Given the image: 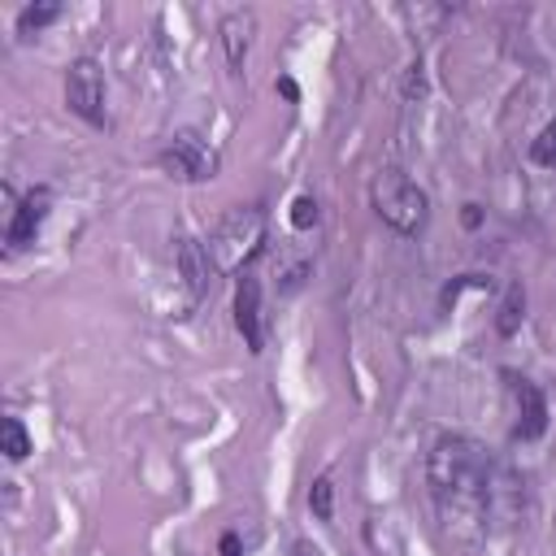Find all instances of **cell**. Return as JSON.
<instances>
[{
	"mask_svg": "<svg viewBox=\"0 0 556 556\" xmlns=\"http://www.w3.org/2000/svg\"><path fill=\"white\" fill-rule=\"evenodd\" d=\"M426 486L439 521L456 539H486L495 526L517 521V478L491 460L469 434H439L426 456Z\"/></svg>",
	"mask_w": 556,
	"mask_h": 556,
	"instance_id": "1",
	"label": "cell"
},
{
	"mask_svg": "<svg viewBox=\"0 0 556 556\" xmlns=\"http://www.w3.org/2000/svg\"><path fill=\"white\" fill-rule=\"evenodd\" d=\"M208 256H213V269L217 274H248L252 261L265 252V213L256 204L248 208H230L217 230L208 235Z\"/></svg>",
	"mask_w": 556,
	"mask_h": 556,
	"instance_id": "2",
	"label": "cell"
},
{
	"mask_svg": "<svg viewBox=\"0 0 556 556\" xmlns=\"http://www.w3.org/2000/svg\"><path fill=\"white\" fill-rule=\"evenodd\" d=\"M369 204H374V213L395 230V235H421L426 230V222H430V195H426V187H417L404 169H382V174H374V182H369Z\"/></svg>",
	"mask_w": 556,
	"mask_h": 556,
	"instance_id": "3",
	"label": "cell"
},
{
	"mask_svg": "<svg viewBox=\"0 0 556 556\" xmlns=\"http://www.w3.org/2000/svg\"><path fill=\"white\" fill-rule=\"evenodd\" d=\"M156 165L178 182H204L217 174V152L208 148V139L200 130H174L165 139V148L156 152Z\"/></svg>",
	"mask_w": 556,
	"mask_h": 556,
	"instance_id": "4",
	"label": "cell"
},
{
	"mask_svg": "<svg viewBox=\"0 0 556 556\" xmlns=\"http://www.w3.org/2000/svg\"><path fill=\"white\" fill-rule=\"evenodd\" d=\"M504 382H508V400H513V439L517 443H534L547 434V421H552V408H547V395L534 378L526 374H513L504 369Z\"/></svg>",
	"mask_w": 556,
	"mask_h": 556,
	"instance_id": "5",
	"label": "cell"
},
{
	"mask_svg": "<svg viewBox=\"0 0 556 556\" xmlns=\"http://www.w3.org/2000/svg\"><path fill=\"white\" fill-rule=\"evenodd\" d=\"M65 104L87 126H104V74L91 56H74L65 65Z\"/></svg>",
	"mask_w": 556,
	"mask_h": 556,
	"instance_id": "6",
	"label": "cell"
},
{
	"mask_svg": "<svg viewBox=\"0 0 556 556\" xmlns=\"http://www.w3.org/2000/svg\"><path fill=\"white\" fill-rule=\"evenodd\" d=\"M48 208H52V191H48V187H30V191L17 200V208H13V217H9V235H4L9 252H22V248H30V243L39 239V226L48 222Z\"/></svg>",
	"mask_w": 556,
	"mask_h": 556,
	"instance_id": "7",
	"label": "cell"
},
{
	"mask_svg": "<svg viewBox=\"0 0 556 556\" xmlns=\"http://www.w3.org/2000/svg\"><path fill=\"white\" fill-rule=\"evenodd\" d=\"M235 326L248 343V352H265V317H261V278L248 269L235 282Z\"/></svg>",
	"mask_w": 556,
	"mask_h": 556,
	"instance_id": "8",
	"label": "cell"
},
{
	"mask_svg": "<svg viewBox=\"0 0 556 556\" xmlns=\"http://www.w3.org/2000/svg\"><path fill=\"white\" fill-rule=\"evenodd\" d=\"M174 261H178V274H182V282H187V291H191V304H200V300L208 295V287H213V274H217L208 248H204L200 239H191V235H178Z\"/></svg>",
	"mask_w": 556,
	"mask_h": 556,
	"instance_id": "9",
	"label": "cell"
},
{
	"mask_svg": "<svg viewBox=\"0 0 556 556\" xmlns=\"http://www.w3.org/2000/svg\"><path fill=\"white\" fill-rule=\"evenodd\" d=\"M217 35H222L230 74H243V61H248V48H252V35H256V17L248 9H235L217 22Z\"/></svg>",
	"mask_w": 556,
	"mask_h": 556,
	"instance_id": "10",
	"label": "cell"
},
{
	"mask_svg": "<svg viewBox=\"0 0 556 556\" xmlns=\"http://www.w3.org/2000/svg\"><path fill=\"white\" fill-rule=\"evenodd\" d=\"M521 317H526V291L513 282V287L504 291V304H500V313H495V330L508 339V334H517Z\"/></svg>",
	"mask_w": 556,
	"mask_h": 556,
	"instance_id": "11",
	"label": "cell"
},
{
	"mask_svg": "<svg viewBox=\"0 0 556 556\" xmlns=\"http://www.w3.org/2000/svg\"><path fill=\"white\" fill-rule=\"evenodd\" d=\"M0 452H4V460H26L30 456V434H26L22 417L0 421Z\"/></svg>",
	"mask_w": 556,
	"mask_h": 556,
	"instance_id": "12",
	"label": "cell"
},
{
	"mask_svg": "<svg viewBox=\"0 0 556 556\" xmlns=\"http://www.w3.org/2000/svg\"><path fill=\"white\" fill-rule=\"evenodd\" d=\"M308 508H313L317 521H330V517H334V482H330V473L313 478V486H308Z\"/></svg>",
	"mask_w": 556,
	"mask_h": 556,
	"instance_id": "13",
	"label": "cell"
},
{
	"mask_svg": "<svg viewBox=\"0 0 556 556\" xmlns=\"http://www.w3.org/2000/svg\"><path fill=\"white\" fill-rule=\"evenodd\" d=\"M530 161H534L539 169H556V117L530 139Z\"/></svg>",
	"mask_w": 556,
	"mask_h": 556,
	"instance_id": "14",
	"label": "cell"
},
{
	"mask_svg": "<svg viewBox=\"0 0 556 556\" xmlns=\"http://www.w3.org/2000/svg\"><path fill=\"white\" fill-rule=\"evenodd\" d=\"M61 17V9L56 4H26L22 13H17V35H30V30H43L48 22H56Z\"/></svg>",
	"mask_w": 556,
	"mask_h": 556,
	"instance_id": "15",
	"label": "cell"
},
{
	"mask_svg": "<svg viewBox=\"0 0 556 556\" xmlns=\"http://www.w3.org/2000/svg\"><path fill=\"white\" fill-rule=\"evenodd\" d=\"M317 217H321V213H317V200H313V195H295V200H291V226H295V230H313Z\"/></svg>",
	"mask_w": 556,
	"mask_h": 556,
	"instance_id": "16",
	"label": "cell"
},
{
	"mask_svg": "<svg viewBox=\"0 0 556 556\" xmlns=\"http://www.w3.org/2000/svg\"><path fill=\"white\" fill-rule=\"evenodd\" d=\"M222 556H243V547H239V534H235V530H226V534H222Z\"/></svg>",
	"mask_w": 556,
	"mask_h": 556,
	"instance_id": "17",
	"label": "cell"
},
{
	"mask_svg": "<svg viewBox=\"0 0 556 556\" xmlns=\"http://www.w3.org/2000/svg\"><path fill=\"white\" fill-rule=\"evenodd\" d=\"M278 91H282L287 100H295V83H291V78H282V83H278Z\"/></svg>",
	"mask_w": 556,
	"mask_h": 556,
	"instance_id": "18",
	"label": "cell"
}]
</instances>
